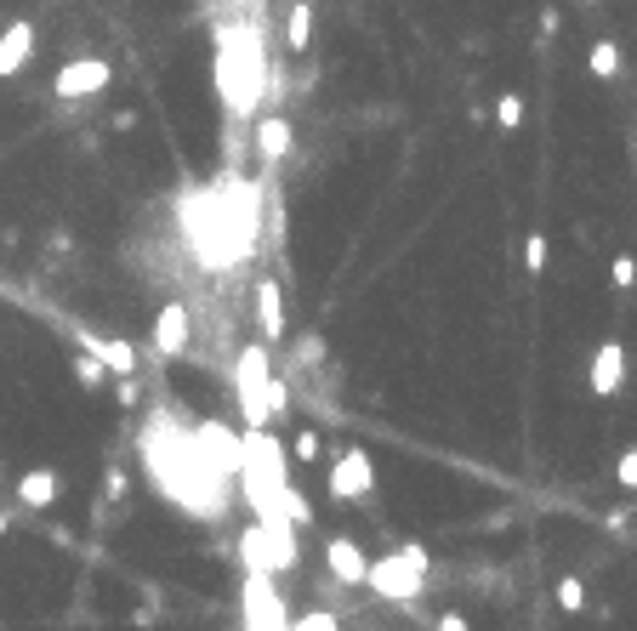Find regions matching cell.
<instances>
[{
	"instance_id": "7",
	"label": "cell",
	"mask_w": 637,
	"mask_h": 631,
	"mask_svg": "<svg viewBox=\"0 0 637 631\" xmlns=\"http://www.w3.org/2000/svg\"><path fill=\"white\" fill-rule=\"evenodd\" d=\"M251 297H257V335H262L268 348H279L285 335H290V319H285V284H279V279H257Z\"/></svg>"
},
{
	"instance_id": "8",
	"label": "cell",
	"mask_w": 637,
	"mask_h": 631,
	"mask_svg": "<svg viewBox=\"0 0 637 631\" xmlns=\"http://www.w3.org/2000/svg\"><path fill=\"white\" fill-rule=\"evenodd\" d=\"M586 381H593V399H615L626 387V342H598L593 348V370H586Z\"/></svg>"
},
{
	"instance_id": "20",
	"label": "cell",
	"mask_w": 637,
	"mask_h": 631,
	"mask_svg": "<svg viewBox=\"0 0 637 631\" xmlns=\"http://www.w3.org/2000/svg\"><path fill=\"white\" fill-rule=\"evenodd\" d=\"M496 126H501V131H518V126H524V97H518V91H501V103H496Z\"/></svg>"
},
{
	"instance_id": "15",
	"label": "cell",
	"mask_w": 637,
	"mask_h": 631,
	"mask_svg": "<svg viewBox=\"0 0 637 631\" xmlns=\"http://www.w3.org/2000/svg\"><path fill=\"white\" fill-rule=\"evenodd\" d=\"M290 142H297V131H290L285 114H262V120H257V154H262L268 166H279V160L290 154Z\"/></svg>"
},
{
	"instance_id": "1",
	"label": "cell",
	"mask_w": 637,
	"mask_h": 631,
	"mask_svg": "<svg viewBox=\"0 0 637 631\" xmlns=\"http://www.w3.org/2000/svg\"><path fill=\"white\" fill-rule=\"evenodd\" d=\"M285 490H290V455L268 427H245L239 439V495L257 518H285Z\"/></svg>"
},
{
	"instance_id": "19",
	"label": "cell",
	"mask_w": 637,
	"mask_h": 631,
	"mask_svg": "<svg viewBox=\"0 0 637 631\" xmlns=\"http://www.w3.org/2000/svg\"><path fill=\"white\" fill-rule=\"evenodd\" d=\"M74 381H80V387H91V393H97V387L109 381V364L97 359V353H80V359H74Z\"/></svg>"
},
{
	"instance_id": "28",
	"label": "cell",
	"mask_w": 637,
	"mask_h": 631,
	"mask_svg": "<svg viewBox=\"0 0 637 631\" xmlns=\"http://www.w3.org/2000/svg\"><path fill=\"white\" fill-rule=\"evenodd\" d=\"M586 7H598V0H586Z\"/></svg>"
},
{
	"instance_id": "3",
	"label": "cell",
	"mask_w": 637,
	"mask_h": 631,
	"mask_svg": "<svg viewBox=\"0 0 637 631\" xmlns=\"http://www.w3.org/2000/svg\"><path fill=\"white\" fill-rule=\"evenodd\" d=\"M239 625H251V631H285L290 625L285 598L273 587V569H245V580H239Z\"/></svg>"
},
{
	"instance_id": "13",
	"label": "cell",
	"mask_w": 637,
	"mask_h": 631,
	"mask_svg": "<svg viewBox=\"0 0 637 631\" xmlns=\"http://www.w3.org/2000/svg\"><path fill=\"white\" fill-rule=\"evenodd\" d=\"M325 569H330V580H341V587H365L370 558H365L348 535H330V541H325Z\"/></svg>"
},
{
	"instance_id": "6",
	"label": "cell",
	"mask_w": 637,
	"mask_h": 631,
	"mask_svg": "<svg viewBox=\"0 0 637 631\" xmlns=\"http://www.w3.org/2000/svg\"><path fill=\"white\" fill-rule=\"evenodd\" d=\"M325 490H330V501H365V495L376 490V461H370L365 450H341Z\"/></svg>"
},
{
	"instance_id": "17",
	"label": "cell",
	"mask_w": 637,
	"mask_h": 631,
	"mask_svg": "<svg viewBox=\"0 0 637 631\" xmlns=\"http://www.w3.org/2000/svg\"><path fill=\"white\" fill-rule=\"evenodd\" d=\"M586 69H593L598 80H615V74H620V46H615V40H593V52H586Z\"/></svg>"
},
{
	"instance_id": "21",
	"label": "cell",
	"mask_w": 637,
	"mask_h": 631,
	"mask_svg": "<svg viewBox=\"0 0 637 631\" xmlns=\"http://www.w3.org/2000/svg\"><path fill=\"white\" fill-rule=\"evenodd\" d=\"M558 609H564V614H580V609H586V587H580V574H564V580H558Z\"/></svg>"
},
{
	"instance_id": "25",
	"label": "cell",
	"mask_w": 637,
	"mask_h": 631,
	"mask_svg": "<svg viewBox=\"0 0 637 631\" xmlns=\"http://www.w3.org/2000/svg\"><path fill=\"white\" fill-rule=\"evenodd\" d=\"M615 483H620V490H637V444L615 461Z\"/></svg>"
},
{
	"instance_id": "18",
	"label": "cell",
	"mask_w": 637,
	"mask_h": 631,
	"mask_svg": "<svg viewBox=\"0 0 637 631\" xmlns=\"http://www.w3.org/2000/svg\"><path fill=\"white\" fill-rule=\"evenodd\" d=\"M547 262H553L547 233H529V239H524V273H535V279H541V273H547Z\"/></svg>"
},
{
	"instance_id": "23",
	"label": "cell",
	"mask_w": 637,
	"mask_h": 631,
	"mask_svg": "<svg viewBox=\"0 0 637 631\" xmlns=\"http://www.w3.org/2000/svg\"><path fill=\"white\" fill-rule=\"evenodd\" d=\"M285 518L297 523V529H302V523H313V507H308V495L297 490V483H290V490H285Z\"/></svg>"
},
{
	"instance_id": "14",
	"label": "cell",
	"mask_w": 637,
	"mask_h": 631,
	"mask_svg": "<svg viewBox=\"0 0 637 631\" xmlns=\"http://www.w3.org/2000/svg\"><path fill=\"white\" fill-rule=\"evenodd\" d=\"M80 348L97 353L109 364V375H137V348L120 342V335H103V330H80Z\"/></svg>"
},
{
	"instance_id": "9",
	"label": "cell",
	"mask_w": 637,
	"mask_h": 631,
	"mask_svg": "<svg viewBox=\"0 0 637 631\" xmlns=\"http://www.w3.org/2000/svg\"><path fill=\"white\" fill-rule=\"evenodd\" d=\"M34 46H40V34H34L29 18H12L7 29H0V80L23 74V69L34 63Z\"/></svg>"
},
{
	"instance_id": "4",
	"label": "cell",
	"mask_w": 637,
	"mask_h": 631,
	"mask_svg": "<svg viewBox=\"0 0 637 631\" xmlns=\"http://www.w3.org/2000/svg\"><path fill=\"white\" fill-rule=\"evenodd\" d=\"M421 587H427V569H421V563H410L405 552L370 558V569H365V592H370V598H381V603H416V598H421Z\"/></svg>"
},
{
	"instance_id": "12",
	"label": "cell",
	"mask_w": 637,
	"mask_h": 631,
	"mask_svg": "<svg viewBox=\"0 0 637 631\" xmlns=\"http://www.w3.org/2000/svg\"><path fill=\"white\" fill-rule=\"evenodd\" d=\"M58 495H63V472H58V467H29V472H18V501H23L29 512L58 507Z\"/></svg>"
},
{
	"instance_id": "24",
	"label": "cell",
	"mask_w": 637,
	"mask_h": 631,
	"mask_svg": "<svg viewBox=\"0 0 637 631\" xmlns=\"http://www.w3.org/2000/svg\"><path fill=\"white\" fill-rule=\"evenodd\" d=\"M290 625H297V631H336L341 620L330 609H308V614H290Z\"/></svg>"
},
{
	"instance_id": "16",
	"label": "cell",
	"mask_w": 637,
	"mask_h": 631,
	"mask_svg": "<svg viewBox=\"0 0 637 631\" xmlns=\"http://www.w3.org/2000/svg\"><path fill=\"white\" fill-rule=\"evenodd\" d=\"M285 46H290L297 58L313 46V7H308V0H297V7L285 12Z\"/></svg>"
},
{
	"instance_id": "27",
	"label": "cell",
	"mask_w": 637,
	"mask_h": 631,
	"mask_svg": "<svg viewBox=\"0 0 637 631\" xmlns=\"http://www.w3.org/2000/svg\"><path fill=\"white\" fill-rule=\"evenodd\" d=\"M297 359H302V364H319V359H325V342H319V335H308V342L297 348Z\"/></svg>"
},
{
	"instance_id": "10",
	"label": "cell",
	"mask_w": 637,
	"mask_h": 631,
	"mask_svg": "<svg viewBox=\"0 0 637 631\" xmlns=\"http://www.w3.org/2000/svg\"><path fill=\"white\" fill-rule=\"evenodd\" d=\"M239 563H245V569H273V574H285L279 541H273V529H268L262 518L239 529Z\"/></svg>"
},
{
	"instance_id": "11",
	"label": "cell",
	"mask_w": 637,
	"mask_h": 631,
	"mask_svg": "<svg viewBox=\"0 0 637 631\" xmlns=\"http://www.w3.org/2000/svg\"><path fill=\"white\" fill-rule=\"evenodd\" d=\"M188 342H193V319H188V308H182V302H166V308L155 313V353L177 359V353H188Z\"/></svg>"
},
{
	"instance_id": "26",
	"label": "cell",
	"mask_w": 637,
	"mask_h": 631,
	"mask_svg": "<svg viewBox=\"0 0 637 631\" xmlns=\"http://www.w3.org/2000/svg\"><path fill=\"white\" fill-rule=\"evenodd\" d=\"M297 461H319V432H313V427L297 432Z\"/></svg>"
},
{
	"instance_id": "2",
	"label": "cell",
	"mask_w": 637,
	"mask_h": 631,
	"mask_svg": "<svg viewBox=\"0 0 637 631\" xmlns=\"http://www.w3.org/2000/svg\"><path fill=\"white\" fill-rule=\"evenodd\" d=\"M273 348L268 342H251L239 359H233V399H239V415L245 427H268L273 410H268V393H273Z\"/></svg>"
},
{
	"instance_id": "22",
	"label": "cell",
	"mask_w": 637,
	"mask_h": 631,
	"mask_svg": "<svg viewBox=\"0 0 637 631\" xmlns=\"http://www.w3.org/2000/svg\"><path fill=\"white\" fill-rule=\"evenodd\" d=\"M609 279H615V290H637V257L620 251V257L609 262Z\"/></svg>"
},
{
	"instance_id": "5",
	"label": "cell",
	"mask_w": 637,
	"mask_h": 631,
	"mask_svg": "<svg viewBox=\"0 0 637 631\" xmlns=\"http://www.w3.org/2000/svg\"><path fill=\"white\" fill-rule=\"evenodd\" d=\"M109 80H115V63H109V58H74V63L58 69L52 97H58V103H80V97L109 91Z\"/></svg>"
}]
</instances>
